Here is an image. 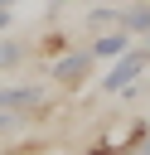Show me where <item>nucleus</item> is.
<instances>
[{
    "mask_svg": "<svg viewBox=\"0 0 150 155\" xmlns=\"http://www.w3.org/2000/svg\"><path fill=\"white\" fill-rule=\"evenodd\" d=\"M24 121H29V116H19V111H0V136H5V131H19Z\"/></svg>",
    "mask_w": 150,
    "mask_h": 155,
    "instance_id": "nucleus-9",
    "label": "nucleus"
},
{
    "mask_svg": "<svg viewBox=\"0 0 150 155\" xmlns=\"http://www.w3.org/2000/svg\"><path fill=\"white\" fill-rule=\"evenodd\" d=\"M53 107V97H48V87H39V82H24V87H0V111H19V116H44Z\"/></svg>",
    "mask_w": 150,
    "mask_h": 155,
    "instance_id": "nucleus-1",
    "label": "nucleus"
},
{
    "mask_svg": "<svg viewBox=\"0 0 150 155\" xmlns=\"http://www.w3.org/2000/svg\"><path fill=\"white\" fill-rule=\"evenodd\" d=\"M145 48H150V34H145Z\"/></svg>",
    "mask_w": 150,
    "mask_h": 155,
    "instance_id": "nucleus-14",
    "label": "nucleus"
},
{
    "mask_svg": "<svg viewBox=\"0 0 150 155\" xmlns=\"http://www.w3.org/2000/svg\"><path fill=\"white\" fill-rule=\"evenodd\" d=\"M87 24H92L97 34H102V29H121V10H92Z\"/></svg>",
    "mask_w": 150,
    "mask_h": 155,
    "instance_id": "nucleus-7",
    "label": "nucleus"
},
{
    "mask_svg": "<svg viewBox=\"0 0 150 155\" xmlns=\"http://www.w3.org/2000/svg\"><path fill=\"white\" fill-rule=\"evenodd\" d=\"M0 10H15V0H0Z\"/></svg>",
    "mask_w": 150,
    "mask_h": 155,
    "instance_id": "nucleus-13",
    "label": "nucleus"
},
{
    "mask_svg": "<svg viewBox=\"0 0 150 155\" xmlns=\"http://www.w3.org/2000/svg\"><path fill=\"white\" fill-rule=\"evenodd\" d=\"M24 53H29V48H24L19 39H0V68H19Z\"/></svg>",
    "mask_w": 150,
    "mask_h": 155,
    "instance_id": "nucleus-6",
    "label": "nucleus"
},
{
    "mask_svg": "<svg viewBox=\"0 0 150 155\" xmlns=\"http://www.w3.org/2000/svg\"><path fill=\"white\" fill-rule=\"evenodd\" d=\"M116 155H140V150H135V145H126V150H116Z\"/></svg>",
    "mask_w": 150,
    "mask_h": 155,
    "instance_id": "nucleus-12",
    "label": "nucleus"
},
{
    "mask_svg": "<svg viewBox=\"0 0 150 155\" xmlns=\"http://www.w3.org/2000/svg\"><path fill=\"white\" fill-rule=\"evenodd\" d=\"M150 68V48H126L121 58H116V68L102 78V92H126V87H135V78Z\"/></svg>",
    "mask_w": 150,
    "mask_h": 155,
    "instance_id": "nucleus-3",
    "label": "nucleus"
},
{
    "mask_svg": "<svg viewBox=\"0 0 150 155\" xmlns=\"http://www.w3.org/2000/svg\"><path fill=\"white\" fill-rule=\"evenodd\" d=\"M126 48H131V34L126 29H102L92 39V58H121Z\"/></svg>",
    "mask_w": 150,
    "mask_h": 155,
    "instance_id": "nucleus-4",
    "label": "nucleus"
},
{
    "mask_svg": "<svg viewBox=\"0 0 150 155\" xmlns=\"http://www.w3.org/2000/svg\"><path fill=\"white\" fill-rule=\"evenodd\" d=\"M92 63H97V58H92V48H68V53H58V63L48 68V78H53L58 87H68V92H73V87H82V82H87Z\"/></svg>",
    "mask_w": 150,
    "mask_h": 155,
    "instance_id": "nucleus-2",
    "label": "nucleus"
},
{
    "mask_svg": "<svg viewBox=\"0 0 150 155\" xmlns=\"http://www.w3.org/2000/svg\"><path fill=\"white\" fill-rule=\"evenodd\" d=\"M135 150H140V155H150V131L140 136V145H135Z\"/></svg>",
    "mask_w": 150,
    "mask_h": 155,
    "instance_id": "nucleus-10",
    "label": "nucleus"
},
{
    "mask_svg": "<svg viewBox=\"0 0 150 155\" xmlns=\"http://www.w3.org/2000/svg\"><path fill=\"white\" fill-rule=\"evenodd\" d=\"M10 19H15V15H10V10H0V29H10Z\"/></svg>",
    "mask_w": 150,
    "mask_h": 155,
    "instance_id": "nucleus-11",
    "label": "nucleus"
},
{
    "mask_svg": "<svg viewBox=\"0 0 150 155\" xmlns=\"http://www.w3.org/2000/svg\"><path fill=\"white\" fill-rule=\"evenodd\" d=\"M53 5H63V0H53Z\"/></svg>",
    "mask_w": 150,
    "mask_h": 155,
    "instance_id": "nucleus-15",
    "label": "nucleus"
},
{
    "mask_svg": "<svg viewBox=\"0 0 150 155\" xmlns=\"http://www.w3.org/2000/svg\"><path fill=\"white\" fill-rule=\"evenodd\" d=\"M39 48L58 58V53H68V39H63V34H44V44H39Z\"/></svg>",
    "mask_w": 150,
    "mask_h": 155,
    "instance_id": "nucleus-8",
    "label": "nucleus"
},
{
    "mask_svg": "<svg viewBox=\"0 0 150 155\" xmlns=\"http://www.w3.org/2000/svg\"><path fill=\"white\" fill-rule=\"evenodd\" d=\"M121 29H126L131 39H135V34L145 39V34H150V5H131V10H121Z\"/></svg>",
    "mask_w": 150,
    "mask_h": 155,
    "instance_id": "nucleus-5",
    "label": "nucleus"
}]
</instances>
